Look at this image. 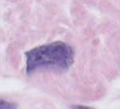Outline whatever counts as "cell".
I'll return each mask as SVG.
<instances>
[{
	"mask_svg": "<svg viewBox=\"0 0 120 109\" xmlns=\"http://www.w3.org/2000/svg\"><path fill=\"white\" fill-rule=\"evenodd\" d=\"M17 106L14 103L7 102L5 101H0V109H15Z\"/></svg>",
	"mask_w": 120,
	"mask_h": 109,
	"instance_id": "obj_2",
	"label": "cell"
},
{
	"mask_svg": "<svg viewBox=\"0 0 120 109\" xmlns=\"http://www.w3.org/2000/svg\"><path fill=\"white\" fill-rule=\"evenodd\" d=\"M25 59L27 74L38 70L65 72L73 65L74 50L66 43L54 42L26 51Z\"/></svg>",
	"mask_w": 120,
	"mask_h": 109,
	"instance_id": "obj_1",
	"label": "cell"
}]
</instances>
